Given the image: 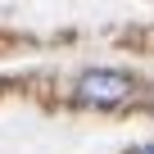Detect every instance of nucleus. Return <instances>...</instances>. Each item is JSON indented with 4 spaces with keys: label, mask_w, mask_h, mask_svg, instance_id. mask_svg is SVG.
<instances>
[{
    "label": "nucleus",
    "mask_w": 154,
    "mask_h": 154,
    "mask_svg": "<svg viewBox=\"0 0 154 154\" xmlns=\"http://www.w3.org/2000/svg\"><path fill=\"white\" fill-rule=\"evenodd\" d=\"M136 95V77L122 68H86L72 77V100L82 109H122Z\"/></svg>",
    "instance_id": "f257e3e1"
},
{
    "label": "nucleus",
    "mask_w": 154,
    "mask_h": 154,
    "mask_svg": "<svg viewBox=\"0 0 154 154\" xmlns=\"http://www.w3.org/2000/svg\"><path fill=\"white\" fill-rule=\"evenodd\" d=\"M136 154H154V140H149V145H140V149H136Z\"/></svg>",
    "instance_id": "f03ea898"
}]
</instances>
